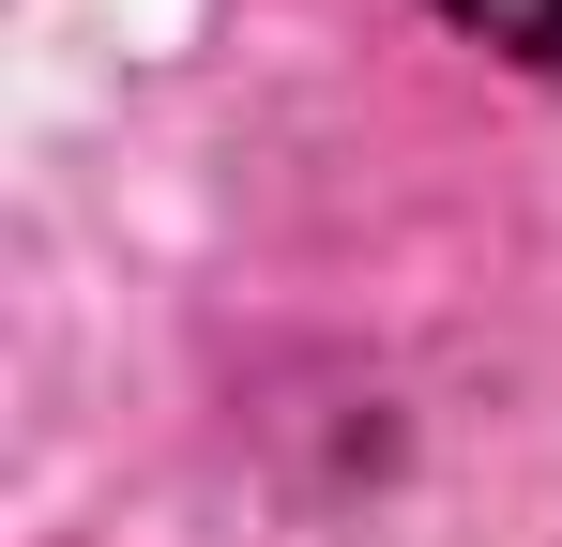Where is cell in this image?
<instances>
[{
	"mask_svg": "<svg viewBox=\"0 0 562 547\" xmlns=\"http://www.w3.org/2000/svg\"><path fill=\"white\" fill-rule=\"evenodd\" d=\"M441 15H457V31H486L502 62H548V77H562V0H441Z\"/></svg>",
	"mask_w": 562,
	"mask_h": 547,
	"instance_id": "cell-1",
	"label": "cell"
}]
</instances>
